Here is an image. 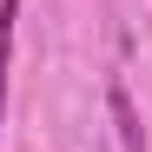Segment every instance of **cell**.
<instances>
[{
    "label": "cell",
    "instance_id": "obj_1",
    "mask_svg": "<svg viewBox=\"0 0 152 152\" xmlns=\"http://www.w3.org/2000/svg\"><path fill=\"white\" fill-rule=\"evenodd\" d=\"M106 106H113V126H119V145L126 152H145V132H139V113H132V99H126V86L106 93Z\"/></svg>",
    "mask_w": 152,
    "mask_h": 152
},
{
    "label": "cell",
    "instance_id": "obj_2",
    "mask_svg": "<svg viewBox=\"0 0 152 152\" xmlns=\"http://www.w3.org/2000/svg\"><path fill=\"white\" fill-rule=\"evenodd\" d=\"M13 13H20V0H0V113H7V60H13Z\"/></svg>",
    "mask_w": 152,
    "mask_h": 152
}]
</instances>
